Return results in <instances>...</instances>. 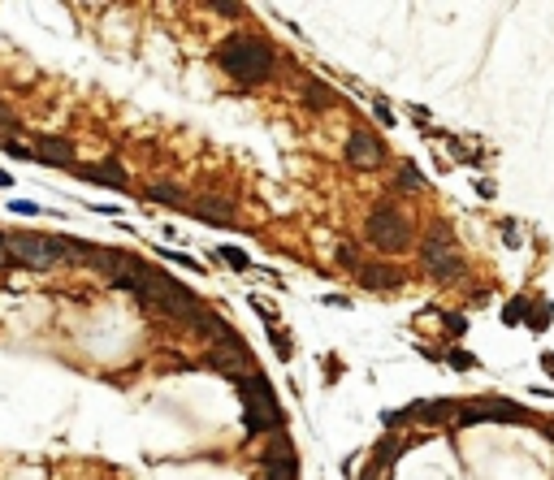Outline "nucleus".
<instances>
[{
	"label": "nucleus",
	"instance_id": "1",
	"mask_svg": "<svg viewBox=\"0 0 554 480\" xmlns=\"http://www.w3.org/2000/svg\"><path fill=\"white\" fill-rule=\"evenodd\" d=\"M217 65L230 74V78L256 87V83H264L273 74V53H269V43L251 39V35H234V39H225L217 48Z\"/></svg>",
	"mask_w": 554,
	"mask_h": 480
},
{
	"label": "nucleus",
	"instance_id": "2",
	"mask_svg": "<svg viewBox=\"0 0 554 480\" xmlns=\"http://www.w3.org/2000/svg\"><path fill=\"white\" fill-rule=\"evenodd\" d=\"M277 398L269 390V381L260 372H247L243 376V424L247 433H264V428H277Z\"/></svg>",
	"mask_w": 554,
	"mask_h": 480
},
{
	"label": "nucleus",
	"instance_id": "3",
	"mask_svg": "<svg viewBox=\"0 0 554 480\" xmlns=\"http://www.w3.org/2000/svg\"><path fill=\"white\" fill-rule=\"evenodd\" d=\"M364 234H368V242L372 247H381V251H403L412 242V225H407V217H403L398 208H377L372 217H368V225H364Z\"/></svg>",
	"mask_w": 554,
	"mask_h": 480
},
{
	"label": "nucleus",
	"instance_id": "4",
	"mask_svg": "<svg viewBox=\"0 0 554 480\" xmlns=\"http://www.w3.org/2000/svg\"><path fill=\"white\" fill-rule=\"evenodd\" d=\"M9 251H13V260L18 264H27V268H53L65 256V238H43V234H18L9 238Z\"/></svg>",
	"mask_w": 554,
	"mask_h": 480
},
{
	"label": "nucleus",
	"instance_id": "5",
	"mask_svg": "<svg viewBox=\"0 0 554 480\" xmlns=\"http://www.w3.org/2000/svg\"><path fill=\"white\" fill-rule=\"evenodd\" d=\"M420 256H424V264H429L433 277H455V273H459V251L450 247V238H446L442 230H433L429 238H424Z\"/></svg>",
	"mask_w": 554,
	"mask_h": 480
},
{
	"label": "nucleus",
	"instance_id": "6",
	"mask_svg": "<svg viewBox=\"0 0 554 480\" xmlns=\"http://www.w3.org/2000/svg\"><path fill=\"white\" fill-rule=\"evenodd\" d=\"M346 160L356 165V169H377V165H381V143H377L368 130H351V139H346Z\"/></svg>",
	"mask_w": 554,
	"mask_h": 480
},
{
	"label": "nucleus",
	"instance_id": "7",
	"mask_svg": "<svg viewBox=\"0 0 554 480\" xmlns=\"http://www.w3.org/2000/svg\"><path fill=\"white\" fill-rule=\"evenodd\" d=\"M35 160L39 165H57V169H74V147L65 139H53V135H43L35 143Z\"/></svg>",
	"mask_w": 554,
	"mask_h": 480
},
{
	"label": "nucleus",
	"instance_id": "8",
	"mask_svg": "<svg viewBox=\"0 0 554 480\" xmlns=\"http://www.w3.org/2000/svg\"><path fill=\"white\" fill-rule=\"evenodd\" d=\"M208 364L212 368H221V372H247L251 368V359H247V350H243V342L238 338H230V342H221L217 350H212V355H208Z\"/></svg>",
	"mask_w": 554,
	"mask_h": 480
},
{
	"label": "nucleus",
	"instance_id": "9",
	"mask_svg": "<svg viewBox=\"0 0 554 480\" xmlns=\"http://www.w3.org/2000/svg\"><path fill=\"white\" fill-rule=\"evenodd\" d=\"M74 173L79 178H87V182H104V186H126V169L117 165V160H104V165H74Z\"/></svg>",
	"mask_w": 554,
	"mask_h": 480
},
{
	"label": "nucleus",
	"instance_id": "10",
	"mask_svg": "<svg viewBox=\"0 0 554 480\" xmlns=\"http://www.w3.org/2000/svg\"><path fill=\"white\" fill-rule=\"evenodd\" d=\"M191 212H195V217H204V221H221V225L234 217V208H230V204H221V199H195Z\"/></svg>",
	"mask_w": 554,
	"mask_h": 480
},
{
	"label": "nucleus",
	"instance_id": "11",
	"mask_svg": "<svg viewBox=\"0 0 554 480\" xmlns=\"http://www.w3.org/2000/svg\"><path fill=\"white\" fill-rule=\"evenodd\" d=\"M152 199H156V204H173V208H182V204H187L178 186H152Z\"/></svg>",
	"mask_w": 554,
	"mask_h": 480
},
{
	"label": "nucleus",
	"instance_id": "12",
	"mask_svg": "<svg viewBox=\"0 0 554 480\" xmlns=\"http://www.w3.org/2000/svg\"><path fill=\"white\" fill-rule=\"evenodd\" d=\"M0 147H5V151H9V156H18V160H35V147H27V143H22V139H5V143H0Z\"/></svg>",
	"mask_w": 554,
	"mask_h": 480
},
{
	"label": "nucleus",
	"instance_id": "13",
	"mask_svg": "<svg viewBox=\"0 0 554 480\" xmlns=\"http://www.w3.org/2000/svg\"><path fill=\"white\" fill-rule=\"evenodd\" d=\"M394 454H398V441H386V446H377V450H372V463H377V467H390V463H394Z\"/></svg>",
	"mask_w": 554,
	"mask_h": 480
},
{
	"label": "nucleus",
	"instance_id": "14",
	"mask_svg": "<svg viewBox=\"0 0 554 480\" xmlns=\"http://www.w3.org/2000/svg\"><path fill=\"white\" fill-rule=\"evenodd\" d=\"M217 256H221V260H230V268H251V260L243 256V251H238V247H221V251H217Z\"/></svg>",
	"mask_w": 554,
	"mask_h": 480
},
{
	"label": "nucleus",
	"instance_id": "15",
	"mask_svg": "<svg viewBox=\"0 0 554 480\" xmlns=\"http://www.w3.org/2000/svg\"><path fill=\"white\" fill-rule=\"evenodd\" d=\"M394 282H398V277H394L390 268H381V273H364V286H372V290H377V286H394Z\"/></svg>",
	"mask_w": 554,
	"mask_h": 480
},
{
	"label": "nucleus",
	"instance_id": "16",
	"mask_svg": "<svg viewBox=\"0 0 554 480\" xmlns=\"http://www.w3.org/2000/svg\"><path fill=\"white\" fill-rule=\"evenodd\" d=\"M13 130H18V125H13V113H9L5 104H0V143H5V139H13Z\"/></svg>",
	"mask_w": 554,
	"mask_h": 480
},
{
	"label": "nucleus",
	"instance_id": "17",
	"mask_svg": "<svg viewBox=\"0 0 554 480\" xmlns=\"http://www.w3.org/2000/svg\"><path fill=\"white\" fill-rule=\"evenodd\" d=\"M304 91H308V104H312V100H316V104H330V95H325V87H320V83H308Z\"/></svg>",
	"mask_w": 554,
	"mask_h": 480
},
{
	"label": "nucleus",
	"instance_id": "18",
	"mask_svg": "<svg viewBox=\"0 0 554 480\" xmlns=\"http://www.w3.org/2000/svg\"><path fill=\"white\" fill-rule=\"evenodd\" d=\"M13 264V251H9V238H0V273Z\"/></svg>",
	"mask_w": 554,
	"mask_h": 480
},
{
	"label": "nucleus",
	"instance_id": "19",
	"mask_svg": "<svg viewBox=\"0 0 554 480\" xmlns=\"http://www.w3.org/2000/svg\"><path fill=\"white\" fill-rule=\"evenodd\" d=\"M273 346H277V355H282V359H290V342L282 334H273Z\"/></svg>",
	"mask_w": 554,
	"mask_h": 480
},
{
	"label": "nucleus",
	"instance_id": "20",
	"mask_svg": "<svg viewBox=\"0 0 554 480\" xmlns=\"http://www.w3.org/2000/svg\"><path fill=\"white\" fill-rule=\"evenodd\" d=\"M403 182H407V186H424V182H420V173H416V169H403Z\"/></svg>",
	"mask_w": 554,
	"mask_h": 480
},
{
	"label": "nucleus",
	"instance_id": "21",
	"mask_svg": "<svg viewBox=\"0 0 554 480\" xmlns=\"http://www.w3.org/2000/svg\"><path fill=\"white\" fill-rule=\"evenodd\" d=\"M0 186H9V173L5 169H0Z\"/></svg>",
	"mask_w": 554,
	"mask_h": 480
},
{
	"label": "nucleus",
	"instance_id": "22",
	"mask_svg": "<svg viewBox=\"0 0 554 480\" xmlns=\"http://www.w3.org/2000/svg\"><path fill=\"white\" fill-rule=\"evenodd\" d=\"M364 480H377V476H364Z\"/></svg>",
	"mask_w": 554,
	"mask_h": 480
}]
</instances>
